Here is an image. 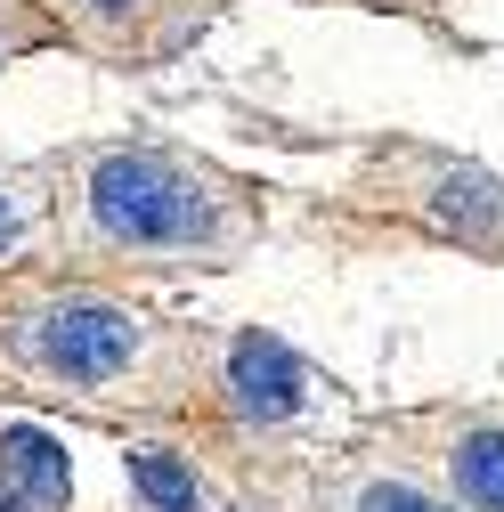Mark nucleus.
Instances as JSON below:
<instances>
[{"mask_svg": "<svg viewBox=\"0 0 504 512\" xmlns=\"http://www.w3.org/2000/svg\"><path fill=\"white\" fill-rule=\"evenodd\" d=\"M0 472H9L41 512H66V447H57L49 431H33V423H9L0 431Z\"/></svg>", "mask_w": 504, "mask_h": 512, "instance_id": "6", "label": "nucleus"}, {"mask_svg": "<svg viewBox=\"0 0 504 512\" xmlns=\"http://www.w3.org/2000/svg\"><path fill=\"white\" fill-rule=\"evenodd\" d=\"M399 464H415L431 488H448L464 512H504V407L456 399L391 423Z\"/></svg>", "mask_w": 504, "mask_h": 512, "instance_id": "3", "label": "nucleus"}, {"mask_svg": "<svg viewBox=\"0 0 504 512\" xmlns=\"http://www.w3.org/2000/svg\"><path fill=\"white\" fill-rule=\"evenodd\" d=\"M220 399H228V415H236V423L277 431V423H293V415L318 407V374H309L277 334L244 326V334H228V342H220Z\"/></svg>", "mask_w": 504, "mask_h": 512, "instance_id": "4", "label": "nucleus"}, {"mask_svg": "<svg viewBox=\"0 0 504 512\" xmlns=\"http://www.w3.org/2000/svg\"><path fill=\"white\" fill-rule=\"evenodd\" d=\"M131 488L147 512H204V488H196V464H179L171 447H131Z\"/></svg>", "mask_w": 504, "mask_h": 512, "instance_id": "7", "label": "nucleus"}, {"mask_svg": "<svg viewBox=\"0 0 504 512\" xmlns=\"http://www.w3.org/2000/svg\"><path fill=\"white\" fill-rule=\"evenodd\" d=\"M0 512H17V496H0Z\"/></svg>", "mask_w": 504, "mask_h": 512, "instance_id": "10", "label": "nucleus"}, {"mask_svg": "<svg viewBox=\"0 0 504 512\" xmlns=\"http://www.w3.org/2000/svg\"><path fill=\"white\" fill-rule=\"evenodd\" d=\"M82 228L139 269H228L261 236V196L179 147H98L82 163Z\"/></svg>", "mask_w": 504, "mask_h": 512, "instance_id": "1", "label": "nucleus"}, {"mask_svg": "<svg viewBox=\"0 0 504 512\" xmlns=\"http://www.w3.org/2000/svg\"><path fill=\"white\" fill-rule=\"evenodd\" d=\"M74 9H82L90 25H139V17L155 9V0H74Z\"/></svg>", "mask_w": 504, "mask_h": 512, "instance_id": "8", "label": "nucleus"}, {"mask_svg": "<svg viewBox=\"0 0 504 512\" xmlns=\"http://www.w3.org/2000/svg\"><path fill=\"white\" fill-rule=\"evenodd\" d=\"M25 366L66 382V391H122L131 374H147L163 358V334L147 317H131L122 301H57L41 317H25Z\"/></svg>", "mask_w": 504, "mask_h": 512, "instance_id": "2", "label": "nucleus"}, {"mask_svg": "<svg viewBox=\"0 0 504 512\" xmlns=\"http://www.w3.org/2000/svg\"><path fill=\"white\" fill-rule=\"evenodd\" d=\"M334 512H464L448 488H431L415 464H358L334 488Z\"/></svg>", "mask_w": 504, "mask_h": 512, "instance_id": "5", "label": "nucleus"}, {"mask_svg": "<svg viewBox=\"0 0 504 512\" xmlns=\"http://www.w3.org/2000/svg\"><path fill=\"white\" fill-rule=\"evenodd\" d=\"M9 244H17V196L0 187V252H9Z\"/></svg>", "mask_w": 504, "mask_h": 512, "instance_id": "9", "label": "nucleus"}]
</instances>
